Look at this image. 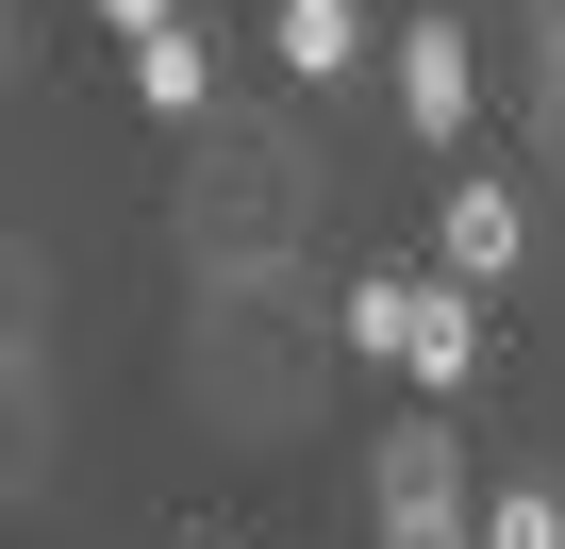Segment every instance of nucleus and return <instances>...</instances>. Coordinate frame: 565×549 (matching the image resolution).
<instances>
[{"instance_id": "nucleus-1", "label": "nucleus", "mask_w": 565, "mask_h": 549, "mask_svg": "<svg viewBox=\"0 0 565 549\" xmlns=\"http://www.w3.org/2000/svg\"><path fill=\"white\" fill-rule=\"evenodd\" d=\"M350 350H383L399 383L466 400V383H482V300H466V284H350Z\"/></svg>"}, {"instance_id": "nucleus-2", "label": "nucleus", "mask_w": 565, "mask_h": 549, "mask_svg": "<svg viewBox=\"0 0 565 549\" xmlns=\"http://www.w3.org/2000/svg\"><path fill=\"white\" fill-rule=\"evenodd\" d=\"M366 483H383V549H482V516H466V466H449V433H433V416L366 433Z\"/></svg>"}, {"instance_id": "nucleus-3", "label": "nucleus", "mask_w": 565, "mask_h": 549, "mask_svg": "<svg viewBox=\"0 0 565 549\" xmlns=\"http://www.w3.org/2000/svg\"><path fill=\"white\" fill-rule=\"evenodd\" d=\"M383 51H399V117H416V134H466V101H482L466 18H416V34H383Z\"/></svg>"}, {"instance_id": "nucleus-4", "label": "nucleus", "mask_w": 565, "mask_h": 549, "mask_svg": "<svg viewBox=\"0 0 565 549\" xmlns=\"http://www.w3.org/2000/svg\"><path fill=\"white\" fill-rule=\"evenodd\" d=\"M433 250H449V284L482 300V284H499V266L532 250V217H515V183H449V217H433Z\"/></svg>"}, {"instance_id": "nucleus-5", "label": "nucleus", "mask_w": 565, "mask_h": 549, "mask_svg": "<svg viewBox=\"0 0 565 549\" xmlns=\"http://www.w3.org/2000/svg\"><path fill=\"white\" fill-rule=\"evenodd\" d=\"M266 51L300 67V84H333V67H350V51H383V34H366V0H282V18H266Z\"/></svg>"}, {"instance_id": "nucleus-6", "label": "nucleus", "mask_w": 565, "mask_h": 549, "mask_svg": "<svg viewBox=\"0 0 565 549\" xmlns=\"http://www.w3.org/2000/svg\"><path fill=\"white\" fill-rule=\"evenodd\" d=\"M134 101H150V117H200V101H216V34H150V51H134Z\"/></svg>"}, {"instance_id": "nucleus-7", "label": "nucleus", "mask_w": 565, "mask_h": 549, "mask_svg": "<svg viewBox=\"0 0 565 549\" xmlns=\"http://www.w3.org/2000/svg\"><path fill=\"white\" fill-rule=\"evenodd\" d=\"M482 549H565V499H548V483H499V499H482Z\"/></svg>"}, {"instance_id": "nucleus-8", "label": "nucleus", "mask_w": 565, "mask_h": 549, "mask_svg": "<svg viewBox=\"0 0 565 549\" xmlns=\"http://www.w3.org/2000/svg\"><path fill=\"white\" fill-rule=\"evenodd\" d=\"M100 34H134V51H150V34H183V0H100Z\"/></svg>"}]
</instances>
